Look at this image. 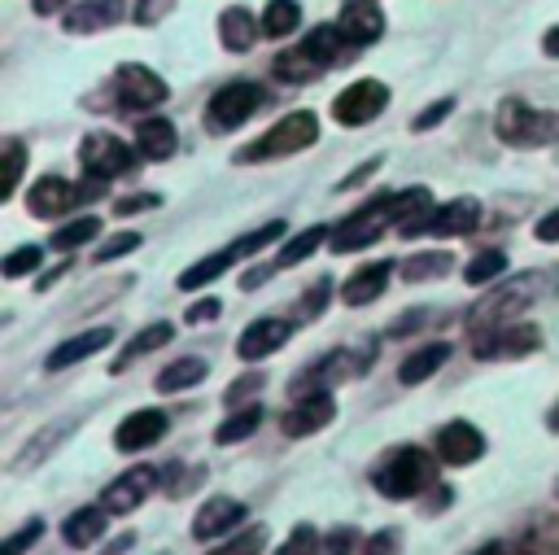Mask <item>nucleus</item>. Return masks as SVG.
I'll return each instance as SVG.
<instances>
[{"mask_svg": "<svg viewBox=\"0 0 559 555\" xmlns=\"http://www.w3.org/2000/svg\"><path fill=\"white\" fill-rule=\"evenodd\" d=\"M432 205V192L428 188H402V192H380L371 201H362L349 219H341L332 227V240L328 249L332 253H349V249H367L384 236V227H402L406 219L424 214Z\"/></svg>", "mask_w": 559, "mask_h": 555, "instance_id": "obj_1", "label": "nucleus"}, {"mask_svg": "<svg viewBox=\"0 0 559 555\" xmlns=\"http://www.w3.org/2000/svg\"><path fill=\"white\" fill-rule=\"evenodd\" d=\"M437 454L432 450H419V446H393L376 468H371V485L376 494L393 498V503H406V498H419L437 485Z\"/></svg>", "mask_w": 559, "mask_h": 555, "instance_id": "obj_2", "label": "nucleus"}, {"mask_svg": "<svg viewBox=\"0 0 559 555\" xmlns=\"http://www.w3.org/2000/svg\"><path fill=\"white\" fill-rule=\"evenodd\" d=\"M314 140H319V118H314L310 109H293V114H284L275 127H266L253 144L236 149L231 162H236V166H245V162H275V157H288V153L310 149Z\"/></svg>", "mask_w": 559, "mask_h": 555, "instance_id": "obj_3", "label": "nucleus"}, {"mask_svg": "<svg viewBox=\"0 0 559 555\" xmlns=\"http://www.w3.org/2000/svg\"><path fill=\"white\" fill-rule=\"evenodd\" d=\"M537 288H542V275H537V271H528V275H520V280H507V284H493V293L472 306L467 332L480 336V332H493V328L515 323V315H520L524 306H533Z\"/></svg>", "mask_w": 559, "mask_h": 555, "instance_id": "obj_4", "label": "nucleus"}, {"mask_svg": "<svg viewBox=\"0 0 559 555\" xmlns=\"http://www.w3.org/2000/svg\"><path fill=\"white\" fill-rule=\"evenodd\" d=\"M493 131L511 149H542V144L559 140V114H542V109L507 96L493 114Z\"/></svg>", "mask_w": 559, "mask_h": 555, "instance_id": "obj_5", "label": "nucleus"}, {"mask_svg": "<svg viewBox=\"0 0 559 555\" xmlns=\"http://www.w3.org/2000/svg\"><path fill=\"white\" fill-rule=\"evenodd\" d=\"M371 367V350H349V345H341V350H328L319 363H310L293 385H288V393L301 402V398H314V393H328L332 385H345V380H358L362 371Z\"/></svg>", "mask_w": 559, "mask_h": 555, "instance_id": "obj_6", "label": "nucleus"}, {"mask_svg": "<svg viewBox=\"0 0 559 555\" xmlns=\"http://www.w3.org/2000/svg\"><path fill=\"white\" fill-rule=\"evenodd\" d=\"M480 223V205L476 197H454L445 205H428L424 214L406 219L397 232L411 240V236H467L472 227Z\"/></svg>", "mask_w": 559, "mask_h": 555, "instance_id": "obj_7", "label": "nucleus"}, {"mask_svg": "<svg viewBox=\"0 0 559 555\" xmlns=\"http://www.w3.org/2000/svg\"><path fill=\"white\" fill-rule=\"evenodd\" d=\"M258 109H262V87H258V83H245V79L223 83V87L210 96V105H205V131H236V127H245Z\"/></svg>", "mask_w": 559, "mask_h": 555, "instance_id": "obj_8", "label": "nucleus"}, {"mask_svg": "<svg viewBox=\"0 0 559 555\" xmlns=\"http://www.w3.org/2000/svg\"><path fill=\"white\" fill-rule=\"evenodd\" d=\"M135 149L131 144H122L118 135H105V131H92V135H83V144H79V162H83V170L92 175V179H114V175H127L131 166H135Z\"/></svg>", "mask_w": 559, "mask_h": 555, "instance_id": "obj_9", "label": "nucleus"}, {"mask_svg": "<svg viewBox=\"0 0 559 555\" xmlns=\"http://www.w3.org/2000/svg\"><path fill=\"white\" fill-rule=\"evenodd\" d=\"M384 105H389V87H384L380 79H358V83H349V87L336 92L332 118H336L341 127H362V122L380 118Z\"/></svg>", "mask_w": 559, "mask_h": 555, "instance_id": "obj_10", "label": "nucleus"}, {"mask_svg": "<svg viewBox=\"0 0 559 555\" xmlns=\"http://www.w3.org/2000/svg\"><path fill=\"white\" fill-rule=\"evenodd\" d=\"M109 87H114L118 109H127V114L157 109V105L166 101V83H162V79H157L148 66H118Z\"/></svg>", "mask_w": 559, "mask_h": 555, "instance_id": "obj_11", "label": "nucleus"}, {"mask_svg": "<svg viewBox=\"0 0 559 555\" xmlns=\"http://www.w3.org/2000/svg\"><path fill=\"white\" fill-rule=\"evenodd\" d=\"M472 341H476V345H472L476 358H524V354H533V350L542 345V332H537L533 323L515 319V323L493 328V332H480V336H472Z\"/></svg>", "mask_w": 559, "mask_h": 555, "instance_id": "obj_12", "label": "nucleus"}, {"mask_svg": "<svg viewBox=\"0 0 559 555\" xmlns=\"http://www.w3.org/2000/svg\"><path fill=\"white\" fill-rule=\"evenodd\" d=\"M432 454H437L441 463H450V468H467V463H476V459L485 454V437H480L476 424L450 420V424H441V428L432 433Z\"/></svg>", "mask_w": 559, "mask_h": 555, "instance_id": "obj_13", "label": "nucleus"}, {"mask_svg": "<svg viewBox=\"0 0 559 555\" xmlns=\"http://www.w3.org/2000/svg\"><path fill=\"white\" fill-rule=\"evenodd\" d=\"M157 489V472L148 468V463H140V468H127V472H118L109 485H105V494H100V507L109 511V516H127V511H135L148 494Z\"/></svg>", "mask_w": 559, "mask_h": 555, "instance_id": "obj_14", "label": "nucleus"}, {"mask_svg": "<svg viewBox=\"0 0 559 555\" xmlns=\"http://www.w3.org/2000/svg\"><path fill=\"white\" fill-rule=\"evenodd\" d=\"M245 520H249V511H245V503H240V498H231V494H210V498L197 507L192 538H197V542H214V538H223V533L240 529Z\"/></svg>", "mask_w": 559, "mask_h": 555, "instance_id": "obj_15", "label": "nucleus"}, {"mask_svg": "<svg viewBox=\"0 0 559 555\" xmlns=\"http://www.w3.org/2000/svg\"><path fill=\"white\" fill-rule=\"evenodd\" d=\"M288 336H293V323L280 319V315L253 319V323L240 332V341H236V358H240V363H262V358H271Z\"/></svg>", "mask_w": 559, "mask_h": 555, "instance_id": "obj_16", "label": "nucleus"}, {"mask_svg": "<svg viewBox=\"0 0 559 555\" xmlns=\"http://www.w3.org/2000/svg\"><path fill=\"white\" fill-rule=\"evenodd\" d=\"M74 201H83V188L70 184V179H61V175H44V179H35V188L26 192V210H31L35 219H57V214H66Z\"/></svg>", "mask_w": 559, "mask_h": 555, "instance_id": "obj_17", "label": "nucleus"}, {"mask_svg": "<svg viewBox=\"0 0 559 555\" xmlns=\"http://www.w3.org/2000/svg\"><path fill=\"white\" fill-rule=\"evenodd\" d=\"M166 428H170V420L157 411V406H144V411H131L122 424H118V433H114V446L118 450H148V446H157L162 437H166Z\"/></svg>", "mask_w": 559, "mask_h": 555, "instance_id": "obj_18", "label": "nucleus"}, {"mask_svg": "<svg viewBox=\"0 0 559 555\" xmlns=\"http://www.w3.org/2000/svg\"><path fill=\"white\" fill-rule=\"evenodd\" d=\"M332 420H336V398H332V393H314V398L293 402V411H284L280 428H284L288 437H310V433L328 428Z\"/></svg>", "mask_w": 559, "mask_h": 555, "instance_id": "obj_19", "label": "nucleus"}, {"mask_svg": "<svg viewBox=\"0 0 559 555\" xmlns=\"http://www.w3.org/2000/svg\"><path fill=\"white\" fill-rule=\"evenodd\" d=\"M336 26L345 31V39L354 48H362V44H376L384 35V13L376 9V0H345Z\"/></svg>", "mask_w": 559, "mask_h": 555, "instance_id": "obj_20", "label": "nucleus"}, {"mask_svg": "<svg viewBox=\"0 0 559 555\" xmlns=\"http://www.w3.org/2000/svg\"><path fill=\"white\" fill-rule=\"evenodd\" d=\"M109 341H114V328H109V323L87 328V332H79V336H70V341H61V345L44 358V367H48V371H66V367H74V363H83V358L100 354Z\"/></svg>", "mask_w": 559, "mask_h": 555, "instance_id": "obj_21", "label": "nucleus"}, {"mask_svg": "<svg viewBox=\"0 0 559 555\" xmlns=\"http://www.w3.org/2000/svg\"><path fill=\"white\" fill-rule=\"evenodd\" d=\"M127 4L122 0H79L70 13H66V35H92V31H105L114 22H122Z\"/></svg>", "mask_w": 559, "mask_h": 555, "instance_id": "obj_22", "label": "nucleus"}, {"mask_svg": "<svg viewBox=\"0 0 559 555\" xmlns=\"http://www.w3.org/2000/svg\"><path fill=\"white\" fill-rule=\"evenodd\" d=\"M389 275H393V262H389V258L358 267V271L341 284V302H345V306H367V302H376V297L389 288Z\"/></svg>", "mask_w": 559, "mask_h": 555, "instance_id": "obj_23", "label": "nucleus"}, {"mask_svg": "<svg viewBox=\"0 0 559 555\" xmlns=\"http://www.w3.org/2000/svg\"><path fill=\"white\" fill-rule=\"evenodd\" d=\"M507 555H559V516L537 511L520 529V538L507 546Z\"/></svg>", "mask_w": 559, "mask_h": 555, "instance_id": "obj_24", "label": "nucleus"}, {"mask_svg": "<svg viewBox=\"0 0 559 555\" xmlns=\"http://www.w3.org/2000/svg\"><path fill=\"white\" fill-rule=\"evenodd\" d=\"M258 35H262V22H253V13L245 4H231L218 13V39L227 52H249L258 44Z\"/></svg>", "mask_w": 559, "mask_h": 555, "instance_id": "obj_25", "label": "nucleus"}, {"mask_svg": "<svg viewBox=\"0 0 559 555\" xmlns=\"http://www.w3.org/2000/svg\"><path fill=\"white\" fill-rule=\"evenodd\" d=\"M175 149H179V131H175L170 118H144L140 122V131H135V153L140 157L166 162V157H175Z\"/></svg>", "mask_w": 559, "mask_h": 555, "instance_id": "obj_26", "label": "nucleus"}, {"mask_svg": "<svg viewBox=\"0 0 559 555\" xmlns=\"http://www.w3.org/2000/svg\"><path fill=\"white\" fill-rule=\"evenodd\" d=\"M105 529H109V511L96 503V507H79V511H70L66 524H61V538H66V546H79V551H83V546L100 542Z\"/></svg>", "mask_w": 559, "mask_h": 555, "instance_id": "obj_27", "label": "nucleus"}, {"mask_svg": "<svg viewBox=\"0 0 559 555\" xmlns=\"http://www.w3.org/2000/svg\"><path fill=\"white\" fill-rule=\"evenodd\" d=\"M445 358H450V345H445V341H428V345H419V350H411V354L402 358L397 380H402V385H424L432 371L445 367Z\"/></svg>", "mask_w": 559, "mask_h": 555, "instance_id": "obj_28", "label": "nucleus"}, {"mask_svg": "<svg viewBox=\"0 0 559 555\" xmlns=\"http://www.w3.org/2000/svg\"><path fill=\"white\" fill-rule=\"evenodd\" d=\"M328 66L306 48V44H297V48H284L275 61H271V74L275 79H284V83H310V79H319Z\"/></svg>", "mask_w": 559, "mask_h": 555, "instance_id": "obj_29", "label": "nucleus"}, {"mask_svg": "<svg viewBox=\"0 0 559 555\" xmlns=\"http://www.w3.org/2000/svg\"><path fill=\"white\" fill-rule=\"evenodd\" d=\"M210 376V367H205V358H197V354H183V358H175V363H166L162 371H157V393H179V389H192V385H201Z\"/></svg>", "mask_w": 559, "mask_h": 555, "instance_id": "obj_30", "label": "nucleus"}, {"mask_svg": "<svg viewBox=\"0 0 559 555\" xmlns=\"http://www.w3.org/2000/svg\"><path fill=\"white\" fill-rule=\"evenodd\" d=\"M301 44H306V48H310V52H314L323 66H336V61H345V57L354 52V44L345 39V31H341L336 22H323V26H314V31H310Z\"/></svg>", "mask_w": 559, "mask_h": 555, "instance_id": "obj_31", "label": "nucleus"}, {"mask_svg": "<svg viewBox=\"0 0 559 555\" xmlns=\"http://www.w3.org/2000/svg\"><path fill=\"white\" fill-rule=\"evenodd\" d=\"M323 240H332V227H323V223L301 227L293 240H284V245H280V253H275V262H271V267H275V271H280V267H297V262H301V258H310Z\"/></svg>", "mask_w": 559, "mask_h": 555, "instance_id": "obj_32", "label": "nucleus"}, {"mask_svg": "<svg viewBox=\"0 0 559 555\" xmlns=\"http://www.w3.org/2000/svg\"><path fill=\"white\" fill-rule=\"evenodd\" d=\"M170 336H175V328L170 323H148V328H140L131 341H127V350L114 358V371H127L135 358H144V354H153L157 345H170Z\"/></svg>", "mask_w": 559, "mask_h": 555, "instance_id": "obj_33", "label": "nucleus"}, {"mask_svg": "<svg viewBox=\"0 0 559 555\" xmlns=\"http://www.w3.org/2000/svg\"><path fill=\"white\" fill-rule=\"evenodd\" d=\"M454 271V253L450 249H419L402 262V275L406 280H441Z\"/></svg>", "mask_w": 559, "mask_h": 555, "instance_id": "obj_34", "label": "nucleus"}, {"mask_svg": "<svg viewBox=\"0 0 559 555\" xmlns=\"http://www.w3.org/2000/svg\"><path fill=\"white\" fill-rule=\"evenodd\" d=\"M231 262H236V249H218V253H205L201 262H192V267L179 275V288H188V293H192V288H205V284H210V280H218V275H223Z\"/></svg>", "mask_w": 559, "mask_h": 555, "instance_id": "obj_35", "label": "nucleus"}, {"mask_svg": "<svg viewBox=\"0 0 559 555\" xmlns=\"http://www.w3.org/2000/svg\"><path fill=\"white\" fill-rule=\"evenodd\" d=\"M258 424H262V406H258V402H249V406L231 411V415H227V420L214 428V441H218V446L245 441V437H253V433H258Z\"/></svg>", "mask_w": 559, "mask_h": 555, "instance_id": "obj_36", "label": "nucleus"}, {"mask_svg": "<svg viewBox=\"0 0 559 555\" xmlns=\"http://www.w3.org/2000/svg\"><path fill=\"white\" fill-rule=\"evenodd\" d=\"M96 236H100V219H96V214H79V219H70V223H61L48 240H52V249L74 253L83 240H96Z\"/></svg>", "mask_w": 559, "mask_h": 555, "instance_id": "obj_37", "label": "nucleus"}, {"mask_svg": "<svg viewBox=\"0 0 559 555\" xmlns=\"http://www.w3.org/2000/svg\"><path fill=\"white\" fill-rule=\"evenodd\" d=\"M502 271H507V253L502 249H480L467 267H463V280L472 288H485V284H502Z\"/></svg>", "mask_w": 559, "mask_h": 555, "instance_id": "obj_38", "label": "nucleus"}, {"mask_svg": "<svg viewBox=\"0 0 559 555\" xmlns=\"http://www.w3.org/2000/svg\"><path fill=\"white\" fill-rule=\"evenodd\" d=\"M297 26H301V4L297 0H271L262 9V35H271V39H284Z\"/></svg>", "mask_w": 559, "mask_h": 555, "instance_id": "obj_39", "label": "nucleus"}, {"mask_svg": "<svg viewBox=\"0 0 559 555\" xmlns=\"http://www.w3.org/2000/svg\"><path fill=\"white\" fill-rule=\"evenodd\" d=\"M266 542H271V533H266V524H249V529H240V533H231L227 542H218V546H210V555H266Z\"/></svg>", "mask_w": 559, "mask_h": 555, "instance_id": "obj_40", "label": "nucleus"}, {"mask_svg": "<svg viewBox=\"0 0 559 555\" xmlns=\"http://www.w3.org/2000/svg\"><path fill=\"white\" fill-rule=\"evenodd\" d=\"M22 166H26V149L17 135L4 140V166H0V201H9L17 192V179H22Z\"/></svg>", "mask_w": 559, "mask_h": 555, "instance_id": "obj_41", "label": "nucleus"}, {"mask_svg": "<svg viewBox=\"0 0 559 555\" xmlns=\"http://www.w3.org/2000/svg\"><path fill=\"white\" fill-rule=\"evenodd\" d=\"M271 240H284V219H271V223H262V227H253V232H245L231 249H236V258H249V253H258V249H266Z\"/></svg>", "mask_w": 559, "mask_h": 555, "instance_id": "obj_42", "label": "nucleus"}, {"mask_svg": "<svg viewBox=\"0 0 559 555\" xmlns=\"http://www.w3.org/2000/svg\"><path fill=\"white\" fill-rule=\"evenodd\" d=\"M358 546H362L358 529H354V524H341V529H328V533L319 538L314 555H358Z\"/></svg>", "mask_w": 559, "mask_h": 555, "instance_id": "obj_43", "label": "nucleus"}, {"mask_svg": "<svg viewBox=\"0 0 559 555\" xmlns=\"http://www.w3.org/2000/svg\"><path fill=\"white\" fill-rule=\"evenodd\" d=\"M39 262H44V253H39L35 245H22V249H9V253H4L0 275H4V280H17V275H31Z\"/></svg>", "mask_w": 559, "mask_h": 555, "instance_id": "obj_44", "label": "nucleus"}, {"mask_svg": "<svg viewBox=\"0 0 559 555\" xmlns=\"http://www.w3.org/2000/svg\"><path fill=\"white\" fill-rule=\"evenodd\" d=\"M140 249V232H114L105 245H96V262L105 267V262H114V258H122V253H135Z\"/></svg>", "mask_w": 559, "mask_h": 555, "instance_id": "obj_45", "label": "nucleus"}, {"mask_svg": "<svg viewBox=\"0 0 559 555\" xmlns=\"http://www.w3.org/2000/svg\"><path fill=\"white\" fill-rule=\"evenodd\" d=\"M39 538H44V520L35 516V520H26L17 533H9V538L0 542V555H22V551H26V546H35Z\"/></svg>", "mask_w": 559, "mask_h": 555, "instance_id": "obj_46", "label": "nucleus"}, {"mask_svg": "<svg viewBox=\"0 0 559 555\" xmlns=\"http://www.w3.org/2000/svg\"><path fill=\"white\" fill-rule=\"evenodd\" d=\"M314 546H319L314 524H293V533L284 538V546L275 555H314Z\"/></svg>", "mask_w": 559, "mask_h": 555, "instance_id": "obj_47", "label": "nucleus"}, {"mask_svg": "<svg viewBox=\"0 0 559 555\" xmlns=\"http://www.w3.org/2000/svg\"><path fill=\"white\" fill-rule=\"evenodd\" d=\"M262 380H266V376H258V371H245V376H240V380H236V385L223 393V402H227V406H236V411H240V402L249 406V402H253V393L262 389Z\"/></svg>", "mask_w": 559, "mask_h": 555, "instance_id": "obj_48", "label": "nucleus"}, {"mask_svg": "<svg viewBox=\"0 0 559 555\" xmlns=\"http://www.w3.org/2000/svg\"><path fill=\"white\" fill-rule=\"evenodd\" d=\"M362 555H402V529H380L362 542Z\"/></svg>", "mask_w": 559, "mask_h": 555, "instance_id": "obj_49", "label": "nucleus"}, {"mask_svg": "<svg viewBox=\"0 0 559 555\" xmlns=\"http://www.w3.org/2000/svg\"><path fill=\"white\" fill-rule=\"evenodd\" d=\"M175 4H179V0H135L131 17H135V26H157Z\"/></svg>", "mask_w": 559, "mask_h": 555, "instance_id": "obj_50", "label": "nucleus"}, {"mask_svg": "<svg viewBox=\"0 0 559 555\" xmlns=\"http://www.w3.org/2000/svg\"><path fill=\"white\" fill-rule=\"evenodd\" d=\"M157 205H162V197H157V192H127V197H118V201H114V214H122V219H127V214L157 210Z\"/></svg>", "mask_w": 559, "mask_h": 555, "instance_id": "obj_51", "label": "nucleus"}, {"mask_svg": "<svg viewBox=\"0 0 559 555\" xmlns=\"http://www.w3.org/2000/svg\"><path fill=\"white\" fill-rule=\"evenodd\" d=\"M445 114H454V101H450V96H441V101H432L424 114H415V118H411V127H415V131H432Z\"/></svg>", "mask_w": 559, "mask_h": 555, "instance_id": "obj_52", "label": "nucleus"}, {"mask_svg": "<svg viewBox=\"0 0 559 555\" xmlns=\"http://www.w3.org/2000/svg\"><path fill=\"white\" fill-rule=\"evenodd\" d=\"M328 293H332V280H328V275H319V280L306 288V297H301V310H306V315H323V306H328Z\"/></svg>", "mask_w": 559, "mask_h": 555, "instance_id": "obj_53", "label": "nucleus"}, {"mask_svg": "<svg viewBox=\"0 0 559 555\" xmlns=\"http://www.w3.org/2000/svg\"><path fill=\"white\" fill-rule=\"evenodd\" d=\"M218 315H223V302H218V297H201V302L188 306V323H210V319H218Z\"/></svg>", "mask_w": 559, "mask_h": 555, "instance_id": "obj_54", "label": "nucleus"}, {"mask_svg": "<svg viewBox=\"0 0 559 555\" xmlns=\"http://www.w3.org/2000/svg\"><path fill=\"white\" fill-rule=\"evenodd\" d=\"M533 236H537L542 245H555V240H559V210L542 214V219H537V227H533Z\"/></svg>", "mask_w": 559, "mask_h": 555, "instance_id": "obj_55", "label": "nucleus"}, {"mask_svg": "<svg viewBox=\"0 0 559 555\" xmlns=\"http://www.w3.org/2000/svg\"><path fill=\"white\" fill-rule=\"evenodd\" d=\"M371 170H380V157H371V162H362V166H358L354 175H345V179H341L336 188H341V192H349V188H358L362 179H371Z\"/></svg>", "mask_w": 559, "mask_h": 555, "instance_id": "obj_56", "label": "nucleus"}, {"mask_svg": "<svg viewBox=\"0 0 559 555\" xmlns=\"http://www.w3.org/2000/svg\"><path fill=\"white\" fill-rule=\"evenodd\" d=\"M79 0H31V9L39 13V17H52V13H70Z\"/></svg>", "mask_w": 559, "mask_h": 555, "instance_id": "obj_57", "label": "nucleus"}, {"mask_svg": "<svg viewBox=\"0 0 559 555\" xmlns=\"http://www.w3.org/2000/svg\"><path fill=\"white\" fill-rule=\"evenodd\" d=\"M542 52H546V57H559V26H550V31L542 35Z\"/></svg>", "mask_w": 559, "mask_h": 555, "instance_id": "obj_58", "label": "nucleus"}, {"mask_svg": "<svg viewBox=\"0 0 559 555\" xmlns=\"http://www.w3.org/2000/svg\"><path fill=\"white\" fill-rule=\"evenodd\" d=\"M476 555H507V546H502V542H493V546H485V551H476Z\"/></svg>", "mask_w": 559, "mask_h": 555, "instance_id": "obj_59", "label": "nucleus"}, {"mask_svg": "<svg viewBox=\"0 0 559 555\" xmlns=\"http://www.w3.org/2000/svg\"><path fill=\"white\" fill-rule=\"evenodd\" d=\"M550 428H559V402H555V411H550V420H546Z\"/></svg>", "mask_w": 559, "mask_h": 555, "instance_id": "obj_60", "label": "nucleus"}, {"mask_svg": "<svg viewBox=\"0 0 559 555\" xmlns=\"http://www.w3.org/2000/svg\"><path fill=\"white\" fill-rule=\"evenodd\" d=\"M555 284H559V280H555Z\"/></svg>", "mask_w": 559, "mask_h": 555, "instance_id": "obj_61", "label": "nucleus"}]
</instances>
